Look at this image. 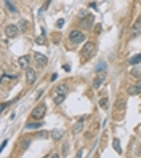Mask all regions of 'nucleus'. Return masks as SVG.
I'll list each match as a JSON object with an SVG mask.
<instances>
[{
    "mask_svg": "<svg viewBox=\"0 0 141 158\" xmlns=\"http://www.w3.org/2000/svg\"><path fill=\"white\" fill-rule=\"evenodd\" d=\"M45 114H47V107H45V104H39V106L32 110L31 115H32V118H34V120H42Z\"/></svg>",
    "mask_w": 141,
    "mask_h": 158,
    "instance_id": "1",
    "label": "nucleus"
},
{
    "mask_svg": "<svg viewBox=\"0 0 141 158\" xmlns=\"http://www.w3.org/2000/svg\"><path fill=\"white\" fill-rule=\"evenodd\" d=\"M69 40H71V43L79 45V43H82V42L85 40V35H83L80 31H72L71 34H69Z\"/></svg>",
    "mask_w": 141,
    "mask_h": 158,
    "instance_id": "2",
    "label": "nucleus"
},
{
    "mask_svg": "<svg viewBox=\"0 0 141 158\" xmlns=\"http://www.w3.org/2000/svg\"><path fill=\"white\" fill-rule=\"evenodd\" d=\"M18 34H19V27H18L16 24H8L7 27H5V35L10 38L13 37H18Z\"/></svg>",
    "mask_w": 141,
    "mask_h": 158,
    "instance_id": "3",
    "label": "nucleus"
},
{
    "mask_svg": "<svg viewBox=\"0 0 141 158\" xmlns=\"http://www.w3.org/2000/svg\"><path fill=\"white\" fill-rule=\"evenodd\" d=\"M93 51H95V43L93 42H87L83 50H82V56L83 58H90L93 54Z\"/></svg>",
    "mask_w": 141,
    "mask_h": 158,
    "instance_id": "4",
    "label": "nucleus"
},
{
    "mask_svg": "<svg viewBox=\"0 0 141 158\" xmlns=\"http://www.w3.org/2000/svg\"><path fill=\"white\" fill-rule=\"evenodd\" d=\"M34 59H35V62H37L39 67H45V65H47V62H48L47 56H43L42 53H35V54H34Z\"/></svg>",
    "mask_w": 141,
    "mask_h": 158,
    "instance_id": "5",
    "label": "nucleus"
},
{
    "mask_svg": "<svg viewBox=\"0 0 141 158\" xmlns=\"http://www.w3.org/2000/svg\"><path fill=\"white\" fill-rule=\"evenodd\" d=\"M91 26H93V16L91 14H88V16H85V18L80 19V27L82 29H90Z\"/></svg>",
    "mask_w": 141,
    "mask_h": 158,
    "instance_id": "6",
    "label": "nucleus"
},
{
    "mask_svg": "<svg viewBox=\"0 0 141 158\" xmlns=\"http://www.w3.org/2000/svg\"><path fill=\"white\" fill-rule=\"evenodd\" d=\"M26 80H28V83H34L35 82V70L34 69H31V67L26 69Z\"/></svg>",
    "mask_w": 141,
    "mask_h": 158,
    "instance_id": "7",
    "label": "nucleus"
},
{
    "mask_svg": "<svg viewBox=\"0 0 141 158\" xmlns=\"http://www.w3.org/2000/svg\"><path fill=\"white\" fill-rule=\"evenodd\" d=\"M83 121H85V118H79V121H77L76 125H74V128H72V131H74V134H79L80 131H82V128H83Z\"/></svg>",
    "mask_w": 141,
    "mask_h": 158,
    "instance_id": "8",
    "label": "nucleus"
},
{
    "mask_svg": "<svg viewBox=\"0 0 141 158\" xmlns=\"http://www.w3.org/2000/svg\"><path fill=\"white\" fill-rule=\"evenodd\" d=\"M63 136H64V131H61V129H53L52 131V139L53 141H61Z\"/></svg>",
    "mask_w": 141,
    "mask_h": 158,
    "instance_id": "9",
    "label": "nucleus"
},
{
    "mask_svg": "<svg viewBox=\"0 0 141 158\" xmlns=\"http://www.w3.org/2000/svg\"><path fill=\"white\" fill-rule=\"evenodd\" d=\"M140 93H141V86L133 85V86L128 88V94H130V96H136V94H140Z\"/></svg>",
    "mask_w": 141,
    "mask_h": 158,
    "instance_id": "10",
    "label": "nucleus"
},
{
    "mask_svg": "<svg viewBox=\"0 0 141 158\" xmlns=\"http://www.w3.org/2000/svg\"><path fill=\"white\" fill-rule=\"evenodd\" d=\"M18 62H19L21 67H26V69H28V65H29V56H21V58L18 59Z\"/></svg>",
    "mask_w": 141,
    "mask_h": 158,
    "instance_id": "11",
    "label": "nucleus"
},
{
    "mask_svg": "<svg viewBox=\"0 0 141 158\" xmlns=\"http://www.w3.org/2000/svg\"><path fill=\"white\" fill-rule=\"evenodd\" d=\"M104 82V75H98L96 77V80H95V82H93V88L95 89H98L101 86V83Z\"/></svg>",
    "mask_w": 141,
    "mask_h": 158,
    "instance_id": "12",
    "label": "nucleus"
},
{
    "mask_svg": "<svg viewBox=\"0 0 141 158\" xmlns=\"http://www.w3.org/2000/svg\"><path fill=\"white\" fill-rule=\"evenodd\" d=\"M40 126H42L40 121H37V123H28V125H26V128H28V129H39Z\"/></svg>",
    "mask_w": 141,
    "mask_h": 158,
    "instance_id": "13",
    "label": "nucleus"
},
{
    "mask_svg": "<svg viewBox=\"0 0 141 158\" xmlns=\"http://www.w3.org/2000/svg\"><path fill=\"white\" fill-rule=\"evenodd\" d=\"M140 62H141V54H136V56H133V58H130V64L136 65V64H140Z\"/></svg>",
    "mask_w": 141,
    "mask_h": 158,
    "instance_id": "14",
    "label": "nucleus"
},
{
    "mask_svg": "<svg viewBox=\"0 0 141 158\" xmlns=\"http://www.w3.org/2000/svg\"><path fill=\"white\" fill-rule=\"evenodd\" d=\"M114 148H116L117 153H122V147H120V141L119 139H114Z\"/></svg>",
    "mask_w": 141,
    "mask_h": 158,
    "instance_id": "15",
    "label": "nucleus"
},
{
    "mask_svg": "<svg viewBox=\"0 0 141 158\" xmlns=\"http://www.w3.org/2000/svg\"><path fill=\"white\" fill-rule=\"evenodd\" d=\"M64 97H66V94H59V93H56V94H55V102H56V104H61L63 101H64Z\"/></svg>",
    "mask_w": 141,
    "mask_h": 158,
    "instance_id": "16",
    "label": "nucleus"
},
{
    "mask_svg": "<svg viewBox=\"0 0 141 158\" xmlns=\"http://www.w3.org/2000/svg\"><path fill=\"white\" fill-rule=\"evenodd\" d=\"M5 3H7V8L10 10V13H16V8H14V5L11 3L10 0H5Z\"/></svg>",
    "mask_w": 141,
    "mask_h": 158,
    "instance_id": "17",
    "label": "nucleus"
},
{
    "mask_svg": "<svg viewBox=\"0 0 141 158\" xmlns=\"http://www.w3.org/2000/svg\"><path fill=\"white\" fill-rule=\"evenodd\" d=\"M19 31H28V21H24V19H21L19 21Z\"/></svg>",
    "mask_w": 141,
    "mask_h": 158,
    "instance_id": "18",
    "label": "nucleus"
},
{
    "mask_svg": "<svg viewBox=\"0 0 141 158\" xmlns=\"http://www.w3.org/2000/svg\"><path fill=\"white\" fill-rule=\"evenodd\" d=\"M56 93H59V94H66V93H67V86H66V85L58 86V89H56Z\"/></svg>",
    "mask_w": 141,
    "mask_h": 158,
    "instance_id": "19",
    "label": "nucleus"
},
{
    "mask_svg": "<svg viewBox=\"0 0 141 158\" xmlns=\"http://www.w3.org/2000/svg\"><path fill=\"white\" fill-rule=\"evenodd\" d=\"M100 106L103 107V109H107V107H109V104H107V97H103V99L100 101Z\"/></svg>",
    "mask_w": 141,
    "mask_h": 158,
    "instance_id": "20",
    "label": "nucleus"
},
{
    "mask_svg": "<svg viewBox=\"0 0 141 158\" xmlns=\"http://www.w3.org/2000/svg\"><path fill=\"white\" fill-rule=\"evenodd\" d=\"M35 43H37V45H45V43H47V40H45L43 37H39V38H35Z\"/></svg>",
    "mask_w": 141,
    "mask_h": 158,
    "instance_id": "21",
    "label": "nucleus"
},
{
    "mask_svg": "<svg viewBox=\"0 0 141 158\" xmlns=\"http://www.w3.org/2000/svg\"><path fill=\"white\" fill-rule=\"evenodd\" d=\"M63 26H64V19H58V21H56V27H58V29H61Z\"/></svg>",
    "mask_w": 141,
    "mask_h": 158,
    "instance_id": "22",
    "label": "nucleus"
},
{
    "mask_svg": "<svg viewBox=\"0 0 141 158\" xmlns=\"http://www.w3.org/2000/svg\"><path fill=\"white\" fill-rule=\"evenodd\" d=\"M131 74H133V77H136V78H138V77H141V69H140V70H138V69H135Z\"/></svg>",
    "mask_w": 141,
    "mask_h": 158,
    "instance_id": "23",
    "label": "nucleus"
},
{
    "mask_svg": "<svg viewBox=\"0 0 141 158\" xmlns=\"http://www.w3.org/2000/svg\"><path fill=\"white\" fill-rule=\"evenodd\" d=\"M48 136V133H45V131H42V133H37V138H47Z\"/></svg>",
    "mask_w": 141,
    "mask_h": 158,
    "instance_id": "24",
    "label": "nucleus"
},
{
    "mask_svg": "<svg viewBox=\"0 0 141 158\" xmlns=\"http://www.w3.org/2000/svg\"><path fill=\"white\" fill-rule=\"evenodd\" d=\"M104 67H106V65H104V64H100V65H98V67H96V70H101V69H104Z\"/></svg>",
    "mask_w": 141,
    "mask_h": 158,
    "instance_id": "25",
    "label": "nucleus"
},
{
    "mask_svg": "<svg viewBox=\"0 0 141 158\" xmlns=\"http://www.w3.org/2000/svg\"><path fill=\"white\" fill-rule=\"evenodd\" d=\"M138 157H141V147H138Z\"/></svg>",
    "mask_w": 141,
    "mask_h": 158,
    "instance_id": "26",
    "label": "nucleus"
}]
</instances>
